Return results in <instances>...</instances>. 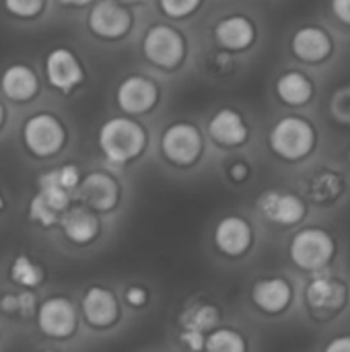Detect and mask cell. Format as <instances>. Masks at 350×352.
Returning a JSON list of instances; mask_svg holds the SVG:
<instances>
[{
	"instance_id": "6da1fadb",
	"label": "cell",
	"mask_w": 350,
	"mask_h": 352,
	"mask_svg": "<svg viewBox=\"0 0 350 352\" xmlns=\"http://www.w3.org/2000/svg\"><path fill=\"white\" fill-rule=\"evenodd\" d=\"M99 146L113 163H126L140 155L144 146V130L126 118H113L99 132Z\"/></svg>"
},
{
	"instance_id": "7a4b0ae2",
	"label": "cell",
	"mask_w": 350,
	"mask_h": 352,
	"mask_svg": "<svg viewBox=\"0 0 350 352\" xmlns=\"http://www.w3.org/2000/svg\"><path fill=\"white\" fill-rule=\"evenodd\" d=\"M316 134L309 122L301 118H285L270 132V146L276 155L289 161L303 159L311 153Z\"/></svg>"
},
{
	"instance_id": "3957f363",
	"label": "cell",
	"mask_w": 350,
	"mask_h": 352,
	"mask_svg": "<svg viewBox=\"0 0 350 352\" xmlns=\"http://www.w3.org/2000/svg\"><path fill=\"white\" fill-rule=\"evenodd\" d=\"M334 256V241L322 229H305L291 243V258L303 270L324 268Z\"/></svg>"
},
{
	"instance_id": "277c9868",
	"label": "cell",
	"mask_w": 350,
	"mask_h": 352,
	"mask_svg": "<svg viewBox=\"0 0 350 352\" xmlns=\"http://www.w3.org/2000/svg\"><path fill=\"white\" fill-rule=\"evenodd\" d=\"M23 140L27 148L37 157H47L60 151L64 144V128L50 113L31 116L23 128Z\"/></svg>"
},
{
	"instance_id": "5b68a950",
	"label": "cell",
	"mask_w": 350,
	"mask_h": 352,
	"mask_svg": "<svg viewBox=\"0 0 350 352\" xmlns=\"http://www.w3.org/2000/svg\"><path fill=\"white\" fill-rule=\"evenodd\" d=\"M142 47H144V56L163 68H171L184 58V41L179 33L165 25L151 27L144 35Z\"/></svg>"
},
{
	"instance_id": "8992f818",
	"label": "cell",
	"mask_w": 350,
	"mask_h": 352,
	"mask_svg": "<svg viewBox=\"0 0 350 352\" xmlns=\"http://www.w3.org/2000/svg\"><path fill=\"white\" fill-rule=\"evenodd\" d=\"M161 148L165 157L177 165L194 163L202 151V138L200 132L190 124H173L163 132Z\"/></svg>"
},
{
	"instance_id": "52a82bcc",
	"label": "cell",
	"mask_w": 350,
	"mask_h": 352,
	"mask_svg": "<svg viewBox=\"0 0 350 352\" xmlns=\"http://www.w3.org/2000/svg\"><path fill=\"white\" fill-rule=\"evenodd\" d=\"M37 324L43 334H47L52 338H64V336L72 334V330H74V324H76L74 307L70 305V301H66L62 297L47 299L39 307Z\"/></svg>"
},
{
	"instance_id": "ba28073f",
	"label": "cell",
	"mask_w": 350,
	"mask_h": 352,
	"mask_svg": "<svg viewBox=\"0 0 350 352\" xmlns=\"http://www.w3.org/2000/svg\"><path fill=\"white\" fill-rule=\"evenodd\" d=\"M89 27L99 37H120L130 27V12L111 0H103L93 6L89 14Z\"/></svg>"
},
{
	"instance_id": "9c48e42d",
	"label": "cell",
	"mask_w": 350,
	"mask_h": 352,
	"mask_svg": "<svg viewBox=\"0 0 350 352\" xmlns=\"http://www.w3.org/2000/svg\"><path fill=\"white\" fill-rule=\"evenodd\" d=\"M76 188H78V198L85 202V206L93 210H111L118 202L116 182L101 171L80 179Z\"/></svg>"
},
{
	"instance_id": "30bf717a",
	"label": "cell",
	"mask_w": 350,
	"mask_h": 352,
	"mask_svg": "<svg viewBox=\"0 0 350 352\" xmlns=\"http://www.w3.org/2000/svg\"><path fill=\"white\" fill-rule=\"evenodd\" d=\"M45 72L50 82L60 91H70L83 80V68L74 54L66 47H58L47 54Z\"/></svg>"
},
{
	"instance_id": "8fae6325",
	"label": "cell",
	"mask_w": 350,
	"mask_h": 352,
	"mask_svg": "<svg viewBox=\"0 0 350 352\" xmlns=\"http://www.w3.org/2000/svg\"><path fill=\"white\" fill-rule=\"evenodd\" d=\"M260 212L281 225H295L305 217V204L295 194L268 192L258 200Z\"/></svg>"
},
{
	"instance_id": "7c38bea8",
	"label": "cell",
	"mask_w": 350,
	"mask_h": 352,
	"mask_svg": "<svg viewBox=\"0 0 350 352\" xmlns=\"http://www.w3.org/2000/svg\"><path fill=\"white\" fill-rule=\"evenodd\" d=\"M215 243L227 256H241L252 243V229L243 219L227 217L215 229Z\"/></svg>"
},
{
	"instance_id": "4fadbf2b",
	"label": "cell",
	"mask_w": 350,
	"mask_h": 352,
	"mask_svg": "<svg viewBox=\"0 0 350 352\" xmlns=\"http://www.w3.org/2000/svg\"><path fill=\"white\" fill-rule=\"evenodd\" d=\"M155 99H157L155 85L142 76H130L118 89V103L128 113H142L151 109Z\"/></svg>"
},
{
	"instance_id": "5bb4252c",
	"label": "cell",
	"mask_w": 350,
	"mask_h": 352,
	"mask_svg": "<svg viewBox=\"0 0 350 352\" xmlns=\"http://www.w3.org/2000/svg\"><path fill=\"white\" fill-rule=\"evenodd\" d=\"M58 223L66 233V237L74 243H89L99 233V221L89 210V206H72L62 210Z\"/></svg>"
},
{
	"instance_id": "9a60e30c",
	"label": "cell",
	"mask_w": 350,
	"mask_h": 352,
	"mask_svg": "<svg viewBox=\"0 0 350 352\" xmlns=\"http://www.w3.org/2000/svg\"><path fill=\"white\" fill-rule=\"evenodd\" d=\"M83 311H85V318L91 326L105 328V326H111L116 322L118 303L107 289L93 287L87 291V295L83 299Z\"/></svg>"
},
{
	"instance_id": "2e32d148",
	"label": "cell",
	"mask_w": 350,
	"mask_h": 352,
	"mask_svg": "<svg viewBox=\"0 0 350 352\" xmlns=\"http://www.w3.org/2000/svg\"><path fill=\"white\" fill-rule=\"evenodd\" d=\"M330 50H332V43L324 29L305 27V29H299L293 37V52L297 58L305 62H320L328 58Z\"/></svg>"
},
{
	"instance_id": "e0dca14e",
	"label": "cell",
	"mask_w": 350,
	"mask_h": 352,
	"mask_svg": "<svg viewBox=\"0 0 350 352\" xmlns=\"http://www.w3.org/2000/svg\"><path fill=\"white\" fill-rule=\"evenodd\" d=\"M210 136L225 144V146H237L243 144L248 138V126L243 124L241 116L233 109H221L208 124Z\"/></svg>"
},
{
	"instance_id": "ac0fdd59",
	"label": "cell",
	"mask_w": 350,
	"mask_h": 352,
	"mask_svg": "<svg viewBox=\"0 0 350 352\" xmlns=\"http://www.w3.org/2000/svg\"><path fill=\"white\" fill-rule=\"evenodd\" d=\"M254 303L266 314L283 311L291 301V287L283 278H266L256 283L252 291Z\"/></svg>"
},
{
	"instance_id": "d6986e66",
	"label": "cell",
	"mask_w": 350,
	"mask_h": 352,
	"mask_svg": "<svg viewBox=\"0 0 350 352\" xmlns=\"http://www.w3.org/2000/svg\"><path fill=\"white\" fill-rule=\"evenodd\" d=\"M347 289L342 283L332 278H316L307 289V301L314 309L336 311L344 305Z\"/></svg>"
},
{
	"instance_id": "ffe728a7",
	"label": "cell",
	"mask_w": 350,
	"mask_h": 352,
	"mask_svg": "<svg viewBox=\"0 0 350 352\" xmlns=\"http://www.w3.org/2000/svg\"><path fill=\"white\" fill-rule=\"evenodd\" d=\"M215 35L227 50H245L254 41V27L245 16H229L217 25Z\"/></svg>"
},
{
	"instance_id": "44dd1931",
	"label": "cell",
	"mask_w": 350,
	"mask_h": 352,
	"mask_svg": "<svg viewBox=\"0 0 350 352\" xmlns=\"http://www.w3.org/2000/svg\"><path fill=\"white\" fill-rule=\"evenodd\" d=\"M2 91L14 101H25L37 93V76L31 68L14 64L2 74Z\"/></svg>"
},
{
	"instance_id": "7402d4cb",
	"label": "cell",
	"mask_w": 350,
	"mask_h": 352,
	"mask_svg": "<svg viewBox=\"0 0 350 352\" xmlns=\"http://www.w3.org/2000/svg\"><path fill=\"white\" fill-rule=\"evenodd\" d=\"M276 93L278 97L289 103V105H301L305 101H309L314 89L307 76H303L301 72H287L278 78L276 82Z\"/></svg>"
},
{
	"instance_id": "603a6c76",
	"label": "cell",
	"mask_w": 350,
	"mask_h": 352,
	"mask_svg": "<svg viewBox=\"0 0 350 352\" xmlns=\"http://www.w3.org/2000/svg\"><path fill=\"white\" fill-rule=\"evenodd\" d=\"M179 320H182L184 330L206 332L215 328V324L219 322V311L212 305H194V307H188Z\"/></svg>"
},
{
	"instance_id": "cb8c5ba5",
	"label": "cell",
	"mask_w": 350,
	"mask_h": 352,
	"mask_svg": "<svg viewBox=\"0 0 350 352\" xmlns=\"http://www.w3.org/2000/svg\"><path fill=\"white\" fill-rule=\"evenodd\" d=\"M204 349L210 352H243L245 342L233 330H217L204 342Z\"/></svg>"
},
{
	"instance_id": "d4e9b609",
	"label": "cell",
	"mask_w": 350,
	"mask_h": 352,
	"mask_svg": "<svg viewBox=\"0 0 350 352\" xmlns=\"http://www.w3.org/2000/svg\"><path fill=\"white\" fill-rule=\"evenodd\" d=\"M10 278L21 287H35L41 280V268L33 264L27 256H19L10 266Z\"/></svg>"
},
{
	"instance_id": "484cf974",
	"label": "cell",
	"mask_w": 350,
	"mask_h": 352,
	"mask_svg": "<svg viewBox=\"0 0 350 352\" xmlns=\"http://www.w3.org/2000/svg\"><path fill=\"white\" fill-rule=\"evenodd\" d=\"M29 219H31L33 223L41 225V227H50V225L58 223L60 212H56L39 194H35V196L31 198V204H29Z\"/></svg>"
},
{
	"instance_id": "4316f807",
	"label": "cell",
	"mask_w": 350,
	"mask_h": 352,
	"mask_svg": "<svg viewBox=\"0 0 350 352\" xmlns=\"http://www.w3.org/2000/svg\"><path fill=\"white\" fill-rule=\"evenodd\" d=\"M161 8L169 16H186L196 10L200 0H159Z\"/></svg>"
},
{
	"instance_id": "83f0119b",
	"label": "cell",
	"mask_w": 350,
	"mask_h": 352,
	"mask_svg": "<svg viewBox=\"0 0 350 352\" xmlns=\"http://www.w3.org/2000/svg\"><path fill=\"white\" fill-rule=\"evenodd\" d=\"M4 6L17 16H33L41 10L43 0H4Z\"/></svg>"
},
{
	"instance_id": "f1b7e54d",
	"label": "cell",
	"mask_w": 350,
	"mask_h": 352,
	"mask_svg": "<svg viewBox=\"0 0 350 352\" xmlns=\"http://www.w3.org/2000/svg\"><path fill=\"white\" fill-rule=\"evenodd\" d=\"M126 301H128L130 305H134V307H140V305H144V301H146V291L140 289V287H130V289L126 291Z\"/></svg>"
},
{
	"instance_id": "f546056e",
	"label": "cell",
	"mask_w": 350,
	"mask_h": 352,
	"mask_svg": "<svg viewBox=\"0 0 350 352\" xmlns=\"http://www.w3.org/2000/svg\"><path fill=\"white\" fill-rule=\"evenodd\" d=\"M332 10L342 23L350 25V0H332Z\"/></svg>"
},
{
	"instance_id": "4dcf8cb0",
	"label": "cell",
	"mask_w": 350,
	"mask_h": 352,
	"mask_svg": "<svg viewBox=\"0 0 350 352\" xmlns=\"http://www.w3.org/2000/svg\"><path fill=\"white\" fill-rule=\"evenodd\" d=\"M182 342H186L190 349H202L204 346L202 332H196V330H184L182 332Z\"/></svg>"
},
{
	"instance_id": "1f68e13d",
	"label": "cell",
	"mask_w": 350,
	"mask_h": 352,
	"mask_svg": "<svg viewBox=\"0 0 350 352\" xmlns=\"http://www.w3.org/2000/svg\"><path fill=\"white\" fill-rule=\"evenodd\" d=\"M17 301H19V311L23 316H29L33 309H35V299L31 293H23V295H17Z\"/></svg>"
},
{
	"instance_id": "d6a6232c",
	"label": "cell",
	"mask_w": 350,
	"mask_h": 352,
	"mask_svg": "<svg viewBox=\"0 0 350 352\" xmlns=\"http://www.w3.org/2000/svg\"><path fill=\"white\" fill-rule=\"evenodd\" d=\"M0 309L6 311V314H12V311H19V301H17V295H6L0 299Z\"/></svg>"
},
{
	"instance_id": "836d02e7",
	"label": "cell",
	"mask_w": 350,
	"mask_h": 352,
	"mask_svg": "<svg viewBox=\"0 0 350 352\" xmlns=\"http://www.w3.org/2000/svg\"><path fill=\"white\" fill-rule=\"evenodd\" d=\"M328 352H350V338H340L328 344Z\"/></svg>"
},
{
	"instance_id": "e575fe53",
	"label": "cell",
	"mask_w": 350,
	"mask_h": 352,
	"mask_svg": "<svg viewBox=\"0 0 350 352\" xmlns=\"http://www.w3.org/2000/svg\"><path fill=\"white\" fill-rule=\"evenodd\" d=\"M231 175H233L235 179H243V177H245V165H235V167H231Z\"/></svg>"
},
{
	"instance_id": "d590c367",
	"label": "cell",
	"mask_w": 350,
	"mask_h": 352,
	"mask_svg": "<svg viewBox=\"0 0 350 352\" xmlns=\"http://www.w3.org/2000/svg\"><path fill=\"white\" fill-rule=\"evenodd\" d=\"M60 2H64V4H72V6H83V4H87V2H91V0H60Z\"/></svg>"
},
{
	"instance_id": "8d00e7d4",
	"label": "cell",
	"mask_w": 350,
	"mask_h": 352,
	"mask_svg": "<svg viewBox=\"0 0 350 352\" xmlns=\"http://www.w3.org/2000/svg\"><path fill=\"white\" fill-rule=\"evenodd\" d=\"M2 120H4V111H2V105H0V126H2Z\"/></svg>"
},
{
	"instance_id": "74e56055",
	"label": "cell",
	"mask_w": 350,
	"mask_h": 352,
	"mask_svg": "<svg viewBox=\"0 0 350 352\" xmlns=\"http://www.w3.org/2000/svg\"><path fill=\"white\" fill-rule=\"evenodd\" d=\"M4 206V200H2V194H0V208Z\"/></svg>"
},
{
	"instance_id": "f35d334b",
	"label": "cell",
	"mask_w": 350,
	"mask_h": 352,
	"mask_svg": "<svg viewBox=\"0 0 350 352\" xmlns=\"http://www.w3.org/2000/svg\"><path fill=\"white\" fill-rule=\"evenodd\" d=\"M122 2H138V0H122Z\"/></svg>"
}]
</instances>
